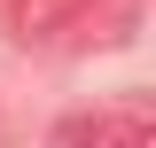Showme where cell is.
<instances>
[{
    "instance_id": "6da1fadb",
    "label": "cell",
    "mask_w": 156,
    "mask_h": 148,
    "mask_svg": "<svg viewBox=\"0 0 156 148\" xmlns=\"http://www.w3.org/2000/svg\"><path fill=\"white\" fill-rule=\"evenodd\" d=\"M47 148H156V125L140 101H117V109H78L47 132Z\"/></svg>"
},
{
    "instance_id": "7a4b0ae2",
    "label": "cell",
    "mask_w": 156,
    "mask_h": 148,
    "mask_svg": "<svg viewBox=\"0 0 156 148\" xmlns=\"http://www.w3.org/2000/svg\"><path fill=\"white\" fill-rule=\"evenodd\" d=\"M70 16H78V0H8V31H16V39H47V31H62Z\"/></svg>"
}]
</instances>
